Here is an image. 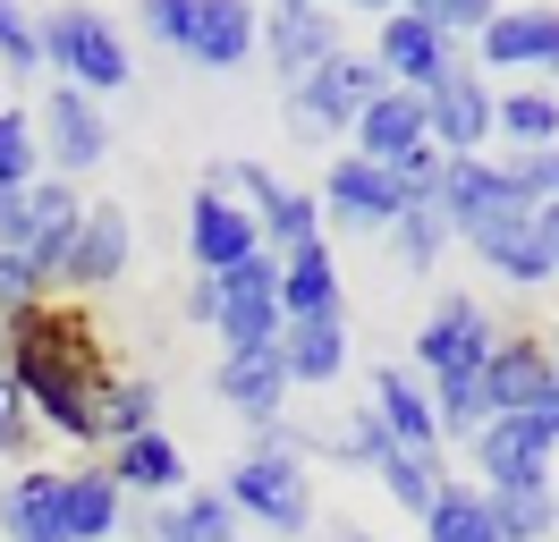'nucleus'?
Returning <instances> with one entry per match:
<instances>
[{
  "mask_svg": "<svg viewBox=\"0 0 559 542\" xmlns=\"http://www.w3.org/2000/svg\"><path fill=\"white\" fill-rule=\"evenodd\" d=\"M110 373H119V365L103 356V322H94V305L43 297L35 314L9 322V390L35 406V424L51 440L94 449V390H103Z\"/></svg>",
  "mask_w": 559,
  "mask_h": 542,
  "instance_id": "f257e3e1",
  "label": "nucleus"
},
{
  "mask_svg": "<svg viewBox=\"0 0 559 542\" xmlns=\"http://www.w3.org/2000/svg\"><path fill=\"white\" fill-rule=\"evenodd\" d=\"M35 43H43V68H51V85H76V94H119V85H136V43L119 17H103L94 0H51L35 17Z\"/></svg>",
  "mask_w": 559,
  "mask_h": 542,
  "instance_id": "f03ea898",
  "label": "nucleus"
},
{
  "mask_svg": "<svg viewBox=\"0 0 559 542\" xmlns=\"http://www.w3.org/2000/svg\"><path fill=\"white\" fill-rule=\"evenodd\" d=\"M221 492L238 508V526H263V534H280V542L314 534V467H306L272 424L246 440V458L221 474Z\"/></svg>",
  "mask_w": 559,
  "mask_h": 542,
  "instance_id": "7ed1b4c3",
  "label": "nucleus"
},
{
  "mask_svg": "<svg viewBox=\"0 0 559 542\" xmlns=\"http://www.w3.org/2000/svg\"><path fill=\"white\" fill-rule=\"evenodd\" d=\"M382 94V68L373 51H340V60H322L314 76H297L288 85V128L306 136V144H331V136H348L365 119V102Z\"/></svg>",
  "mask_w": 559,
  "mask_h": 542,
  "instance_id": "20e7f679",
  "label": "nucleus"
},
{
  "mask_svg": "<svg viewBox=\"0 0 559 542\" xmlns=\"http://www.w3.org/2000/svg\"><path fill=\"white\" fill-rule=\"evenodd\" d=\"M466 60L484 76H518V85L559 76V0H500V17L475 34Z\"/></svg>",
  "mask_w": 559,
  "mask_h": 542,
  "instance_id": "39448f33",
  "label": "nucleus"
},
{
  "mask_svg": "<svg viewBox=\"0 0 559 542\" xmlns=\"http://www.w3.org/2000/svg\"><path fill=\"white\" fill-rule=\"evenodd\" d=\"M128 263H136V212L128 203L94 196L85 203V221H76L69 255H60V280H51V297H103V288H119L128 280Z\"/></svg>",
  "mask_w": 559,
  "mask_h": 542,
  "instance_id": "423d86ee",
  "label": "nucleus"
},
{
  "mask_svg": "<svg viewBox=\"0 0 559 542\" xmlns=\"http://www.w3.org/2000/svg\"><path fill=\"white\" fill-rule=\"evenodd\" d=\"M204 331H221V347H263L280 339V255H246V263L204 280Z\"/></svg>",
  "mask_w": 559,
  "mask_h": 542,
  "instance_id": "0eeeda50",
  "label": "nucleus"
},
{
  "mask_svg": "<svg viewBox=\"0 0 559 542\" xmlns=\"http://www.w3.org/2000/svg\"><path fill=\"white\" fill-rule=\"evenodd\" d=\"M322 237H382L399 212H407V196H399V169L365 162V153H331V169H322Z\"/></svg>",
  "mask_w": 559,
  "mask_h": 542,
  "instance_id": "6e6552de",
  "label": "nucleus"
},
{
  "mask_svg": "<svg viewBox=\"0 0 559 542\" xmlns=\"http://www.w3.org/2000/svg\"><path fill=\"white\" fill-rule=\"evenodd\" d=\"M212 178L263 221V255H297V246H314V237H322V203L306 196V187H288L272 162H246V153H238V162H212Z\"/></svg>",
  "mask_w": 559,
  "mask_h": 542,
  "instance_id": "1a4fd4ad",
  "label": "nucleus"
},
{
  "mask_svg": "<svg viewBox=\"0 0 559 542\" xmlns=\"http://www.w3.org/2000/svg\"><path fill=\"white\" fill-rule=\"evenodd\" d=\"M35 136H43V169L69 178V187L110 162V110L94 94H76V85H51L35 102Z\"/></svg>",
  "mask_w": 559,
  "mask_h": 542,
  "instance_id": "9d476101",
  "label": "nucleus"
},
{
  "mask_svg": "<svg viewBox=\"0 0 559 542\" xmlns=\"http://www.w3.org/2000/svg\"><path fill=\"white\" fill-rule=\"evenodd\" d=\"M348 51V26H340V9L331 0H306V9H263V51L254 60L280 76V94L297 85V76H314L322 60H340Z\"/></svg>",
  "mask_w": 559,
  "mask_h": 542,
  "instance_id": "9b49d317",
  "label": "nucleus"
},
{
  "mask_svg": "<svg viewBox=\"0 0 559 542\" xmlns=\"http://www.w3.org/2000/svg\"><path fill=\"white\" fill-rule=\"evenodd\" d=\"M491 339H500V322L484 314V297H441L432 314L416 322V365L424 381H450V373H484Z\"/></svg>",
  "mask_w": 559,
  "mask_h": 542,
  "instance_id": "f8f14e48",
  "label": "nucleus"
},
{
  "mask_svg": "<svg viewBox=\"0 0 559 542\" xmlns=\"http://www.w3.org/2000/svg\"><path fill=\"white\" fill-rule=\"evenodd\" d=\"M551 458L559 440L534 424V415H491L484 433L466 440V467L484 492H525V483H551Z\"/></svg>",
  "mask_w": 559,
  "mask_h": 542,
  "instance_id": "ddd939ff",
  "label": "nucleus"
},
{
  "mask_svg": "<svg viewBox=\"0 0 559 542\" xmlns=\"http://www.w3.org/2000/svg\"><path fill=\"white\" fill-rule=\"evenodd\" d=\"M246 255H263V221H254L221 178H204V187L187 196V263H195V280L246 263Z\"/></svg>",
  "mask_w": 559,
  "mask_h": 542,
  "instance_id": "4468645a",
  "label": "nucleus"
},
{
  "mask_svg": "<svg viewBox=\"0 0 559 542\" xmlns=\"http://www.w3.org/2000/svg\"><path fill=\"white\" fill-rule=\"evenodd\" d=\"M457 60H466V51H457L450 34H432L424 17H407V9L373 17V68H382V85H399V94H432Z\"/></svg>",
  "mask_w": 559,
  "mask_h": 542,
  "instance_id": "2eb2a0df",
  "label": "nucleus"
},
{
  "mask_svg": "<svg viewBox=\"0 0 559 542\" xmlns=\"http://www.w3.org/2000/svg\"><path fill=\"white\" fill-rule=\"evenodd\" d=\"M491 94H500V85H491L484 68L457 60L450 76L424 94V136H432V153H450V162L457 153H484L491 144Z\"/></svg>",
  "mask_w": 559,
  "mask_h": 542,
  "instance_id": "dca6fc26",
  "label": "nucleus"
},
{
  "mask_svg": "<svg viewBox=\"0 0 559 542\" xmlns=\"http://www.w3.org/2000/svg\"><path fill=\"white\" fill-rule=\"evenodd\" d=\"M432 212L450 221V237H475L484 221H500V212H534V203H525L518 187H509V169L491 162V153H457V162H441Z\"/></svg>",
  "mask_w": 559,
  "mask_h": 542,
  "instance_id": "f3484780",
  "label": "nucleus"
},
{
  "mask_svg": "<svg viewBox=\"0 0 559 542\" xmlns=\"http://www.w3.org/2000/svg\"><path fill=\"white\" fill-rule=\"evenodd\" d=\"M288 390H297V381L280 365V339H263V347H221V365H212V399L229 406V415H246L254 433L288 415Z\"/></svg>",
  "mask_w": 559,
  "mask_h": 542,
  "instance_id": "a211bd4d",
  "label": "nucleus"
},
{
  "mask_svg": "<svg viewBox=\"0 0 559 542\" xmlns=\"http://www.w3.org/2000/svg\"><path fill=\"white\" fill-rule=\"evenodd\" d=\"M551 390H559V381H551V347H543L534 331H500V339H491V356H484L491 415H534Z\"/></svg>",
  "mask_w": 559,
  "mask_h": 542,
  "instance_id": "6ab92c4d",
  "label": "nucleus"
},
{
  "mask_svg": "<svg viewBox=\"0 0 559 542\" xmlns=\"http://www.w3.org/2000/svg\"><path fill=\"white\" fill-rule=\"evenodd\" d=\"M178 51H187L195 68H212V76H229V68H246L254 51H263V9H254V0H195Z\"/></svg>",
  "mask_w": 559,
  "mask_h": 542,
  "instance_id": "aec40b11",
  "label": "nucleus"
},
{
  "mask_svg": "<svg viewBox=\"0 0 559 542\" xmlns=\"http://www.w3.org/2000/svg\"><path fill=\"white\" fill-rule=\"evenodd\" d=\"M365 406H373V424L390 433V449H441V415H432V381H424V373L373 365Z\"/></svg>",
  "mask_w": 559,
  "mask_h": 542,
  "instance_id": "412c9836",
  "label": "nucleus"
},
{
  "mask_svg": "<svg viewBox=\"0 0 559 542\" xmlns=\"http://www.w3.org/2000/svg\"><path fill=\"white\" fill-rule=\"evenodd\" d=\"M322 314H348V271L331 255V237L280 255V322H322Z\"/></svg>",
  "mask_w": 559,
  "mask_h": 542,
  "instance_id": "4be33fe9",
  "label": "nucleus"
},
{
  "mask_svg": "<svg viewBox=\"0 0 559 542\" xmlns=\"http://www.w3.org/2000/svg\"><path fill=\"white\" fill-rule=\"evenodd\" d=\"M424 144V94H399V85H382V94L365 102V119L348 128V153H365V162H382V169H399V162H416Z\"/></svg>",
  "mask_w": 559,
  "mask_h": 542,
  "instance_id": "5701e85b",
  "label": "nucleus"
},
{
  "mask_svg": "<svg viewBox=\"0 0 559 542\" xmlns=\"http://www.w3.org/2000/svg\"><path fill=\"white\" fill-rule=\"evenodd\" d=\"M103 467H110V483H119L128 500H144V508H162V500H178V492H187V449H178L170 433L119 440V449H103Z\"/></svg>",
  "mask_w": 559,
  "mask_h": 542,
  "instance_id": "b1692460",
  "label": "nucleus"
},
{
  "mask_svg": "<svg viewBox=\"0 0 559 542\" xmlns=\"http://www.w3.org/2000/svg\"><path fill=\"white\" fill-rule=\"evenodd\" d=\"M466 246H475V263H484L500 288H551V255H543V237H534V212H500V221H484Z\"/></svg>",
  "mask_w": 559,
  "mask_h": 542,
  "instance_id": "393cba45",
  "label": "nucleus"
},
{
  "mask_svg": "<svg viewBox=\"0 0 559 542\" xmlns=\"http://www.w3.org/2000/svg\"><path fill=\"white\" fill-rule=\"evenodd\" d=\"M0 542H69L60 467H26V474L0 483Z\"/></svg>",
  "mask_w": 559,
  "mask_h": 542,
  "instance_id": "a878e982",
  "label": "nucleus"
},
{
  "mask_svg": "<svg viewBox=\"0 0 559 542\" xmlns=\"http://www.w3.org/2000/svg\"><path fill=\"white\" fill-rule=\"evenodd\" d=\"M144 542H238V508L221 483H187L178 500L144 508Z\"/></svg>",
  "mask_w": 559,
  "mask_h": 542,
  "instance_id": "bb28decb",
  "label": "nucleus"
},
{
  "mask_svg": "<svg viewBox=\"0 0 559 542\" xmlns=\"http://www.w3.org/2000/svg\"><path fill=\"white\" fill-rule=\"evenodd\" d=\"M280 365L297 390H331L348 373V314H322V322H280Z\"/></svg>",
  "mask_w": 559,
  "mask_h": 542,
  "instance_id": "cd10ccee",
  "label": "nucleus"
},
{
  "mask_svg": "<svg viewBox=\"0 0 559 542\" xmlns=\"http://www.w3.org/2000/svg\"><path fill=\"white\" fill-rule=\"evenodd\" d=\"M136 433H162V381L153 373H110L94 390V449H119Z\"/></svg>",
  "mask_w": 559,
  "mask_h": 542,
  "instance_id": "c85d7f7f",
  "label": "nucleus"
},
{
  "mask_svg": "<svg viewBox=\"0 0 559 542\" xmlns=\"http://www.w3.org/2000/svg\"><path fill=\"white\" fill-rule=\"evenodd\" d=\"M60 508H69V542H110L128 526V492L110 467H60Z\"/></svg>",
  "mask_w": 559,
  "mask_h": 542,
  "instance_id": "c756f323",
  "label": "nucleus"
},
{
  "mask_svg": "<svg viewBox=\"0 0 559 542\" xmlns=\"http://www.w3.org/2000/svg\"><path fill=\"white\" fill-rule=\"evenodd\" d=\"M491 136H500L509 153L559 144V94L551 85H500V94H491Z\"/></svg>",
  "mask_w": 559,
  "mask_h": 542,
  "instance_id": "7c9ffc66",
  "label": "nucleus"
},
{
  "mask_svg": "<svg viewBox=\"0 0 559 542\" xmlns=\"http://www.w3.org/2000/svg\"><path fill=\"white\" fill-rule=\"evenodd\" d=\"M416 534L424 542H500V534H491L484 483H475V474H450V483H441V500L416 517Z\"/></svg>",
  "mask_w": 559,
  "mask_h": 542,
  "instance_id": "2f4dec72",
  "label": "nucleus"
},
{
  "mask_svg": "<svg viewBox=\"0 0 559 542\" xmlns=\"http://www.w3.org/2000/svg\"><path fill=\"white\" fill-rule=\"evenodd\" d=\"M373 483L390 492L399 517H424V508L441 500V483H450V458H441V449H390L382 467H373Z\"/></svg>",
  "mask_w": 559,
  "mask_h": 542,
  "instance_id": "473e14b6",
  "label": "nucleus"
},
{
  "mask_svg": "<svg viewBox=\"0 0 559 542\" xmlns=\"http://www.w3.org/2000/svg\"><path fill=\"white\" fill-rule=\"evenodd\" d=\"M491 500V534L500 542H543L559 526V483H525V492H484Z\"/></svg>",
  "mask_w": 559,
  "mask_h": 542,
  "instance_id": "72a5a7b5",
  "label": "nucleus"
},
{
  "mask_svg": "<svg viewBox=\"0 0 559 542\" xmlns=\"http://www.w3.org/2000/svg\"><path fill=\"white\" fill-rule=\"evenodd\" d=\"M85 221V196H76L69 178H51L43 169L35 187H26V255H43V246H60V237Z\"/></svg>",
  "mask_w": 559,
  "mask_h": 542,
  "instance_id": "f704fd0d",
  "label": "nucleus"
},
{
  "mask_svg": "<svg viewBox=\"0 0 559 542\" xmlns=\"http://www.w3.org/2000/svg\"><path fill=\"white\" fill-rule=\"evenodd\" d=\"M382 237H390V255H399L407 271H441V255L457 246V237H450V221H441L432 203H407V212H399V221H390Z\"/></svg>",
  "mask_w": 559,
  "mask_h": 542,
  "instance_id": "c9c22d12",
  "label": "nucleus"
},
{
  "mask_svg": "<svg viewBox=\"0 0 559 542\" xmlns=\"http://www.w3.org/2000/svg\"><path fill=\"white\" fill-rule=\"evenodd\" d=\"M432 415H441V449H450V440H475L491 424L484 373H450V381H432Z\"/></svg>",
  "mask_w": 559,
  "mask_h": 542,
  "instance_id": "e433bc0d",
  "label": "nucleus"
},
{
  "mask_svg": "<svg viewBox=\"0 0 559 542\" xmlns=\"http://www.w3.org/2000/svg\"><path fill=\"white\" fill-rule=\"evenodd\" d=\"M43 178V136H35V110H0V187H35Z\"/></svg>",
  "mask_w": 559,
  "mask_h": 542,
  "instance_id": "4c0bfd02",
  "label": "nucleus"
},
{
  "mask_svg": "<svg viewBox=\"0 0 559 542\" xmlns=\"http://www.w3.org/2000/svg\"><path fill=\"white\" fill-rule=\"evenodd\" d=\"M399 9H407V17H424L432 34H450L457 51H475V34L500 17V0H399Z\"/></svg>",
  "mask_w": 559,
  "mask_h": 542,
  "instance_id": "58836bf2",
  "label": "nucleus"
},
{
  "mask_svg": "<svg viewBox=\"0 0 559 542\" xmlns=\"http://www.w3.org/2000/svg\"><path fill=\"white\" fill-rule=\"evenodd\" d=\"M0 68H9V76H35V68H43L35 9H26V0H0Z\"/></svg>",
  "mask_w": 559,
  "mask_h": 542,
  "instance_id": "ea45409f",
  "label": "nucleus"
},
{
  "mask_svg": "<svg viewBox=\"0 0 559 542\" xmlns=\"http://www.w3.org/2000/svg\"><path fill=\"white\" fill-rule=\"evenodd\" d=\"M500 169H509V187H518L525 203H559V144H543V153H500Z\"/></svg>",
  "mask_w": 559,
  "mask_h": 542,
  "instance_id": "a19ab883",
  "label": "nucleus"
},
{
  "mask_svg": "<svg viewBox=\"0 0 559 542\" xmlns=\"http://www.w3.org/2000/svg\"><path fill=\"white\" fill-rule=\"evenodd\" d=\"M43 297H51V288H43V271L26 263V255H9V246H0V322H17V314H35Z\"/></svg>",
  "mask_w": 559,
  "mask_h": 542,
  "instance_id": "79ce46f5",
  "label": "nucleus"
},
{
  "mask_svg": "<svg viewBox=\"0 0 559 542\" xmlns=\"http://www.w3.org/2000/svg\"><path fill=\"white\" fill-rule=\"evenodd\" d=\"M187 17H195V0H136V34H144V43H162V51L187 43Z\"/></svg>",
  "mask_w": 559,
  "mask_h": 542,
  "instance_id": "37998d69",
  "label": "nucleus"
},
{
  "mask_svg": "<svg viewBox=\"0 0 559 542\" xmlns=\"http://www.w3.org/2000/svg\"><path fill=\"white\" fill-rule=\"evenodd\" d=\"M35 406L17 399V390H0V458H26V449H35Z\"/></svg>",
  "mask_w": 559,
  "mask_h": 542,
  "instance_id": "c03bdc74",
  "label": "nucleus"
},
{
  "mask_svg": "<svg viewBox=\"0 0 559 542\" xmlns=\"http://www.w3.org/2000/svg\"><path fill=\"white\" fill-rule=\"evenodd\" d=\"M0 246L26 255V187H0Z\"/></svg>",
  "mask_w": 559,
  "mask_h": 542,
  "instance_id": "a18cd8bd",
  "label": "nucleus"
},
{
  "mask_svg": "<svg viewBox=\"0 0 559 542\" xmlns=\"http://www.w3.org/2000/svg\"><path fill=\"white\" fill-rule=\"evenodd\" d=\"M534 237H543V255H551V280H559V203H534Z\"/></svg>",
  "mask_w": 559,
  "mask_h": 542,
  "instance_id": "49530a36",
  "label": "nucleus"
},
{
  "mask_svg": "<svg viewBox=\"0 0 559 542\" xmlns=\"http://www.w3.org/2000/svg\"><path fill=\"white\" fill-rule=\"evenodd\" d=\"M331 9H348V17H390L399 0H331Z\"/></svg>",
  "mask_w": 559,
  "mask_h": 542,
  "instance_id": "de8ad7c7",
  "label": "nucleus"
},
{
  "mask_svg": "<svg viewBox=\"0 0 559 542\" xmlns=\"http://www.w3.org/2000/svg\"><path fill=\"white\" fill-rule=\"evenodd\" d=\"M534 424H543V433L559 440V390H551V399H543V406H534Z\"/></svg>",
  "mask_w": 559,
  "mask_h": 542,
  "instance_id": "09e8293b",
  "label": "nucleus"
},
{
  "mask_svg": "<svg viewBox=\"0 0 559 542\" xmlns=\"http://www.w3.org/2000/svg\"><path fill=\"white\" fill-rule=\"evenodd\" d=\"M0 390H9V322H0Z\"/></svg>",
  "mask_w": 559,
  "mask_h": 542,
  "instance_id": "8fccbe9b",
  "label": "nucleus"
},
{
  "mask_svg": "<svg viewBox=\"0 0 559 542\" xmlns=\"http://www.w3.org/2000/svg\"><path fill=\"white\" fill-rule=\"evenodd\" d=\"M543 347H551V381H559V322H551V339H543Z\"/></svg>",
  "mask_w": 559,
  "mask_h": 542,
  "instance_id": "3c124183",
  "label": "nucleus"
},
{
  "mask_svg": "<svg viewBox=\"0 0 559 542\" xmlns=\"http://www.w3.org/2000/svg\"><path fill=\"white\" fill-rule=\"evenodd\" d=\"M331 542H382V534H356V526H348V534H331Z\"/></svg>",
  "mask_w": 559,
  "mask_h": 542,
  "instance_id": "603ef678",
  "label": "nucleus"
},
{
  "mask_svg": "<svg viewBox=\"0 0 559 542\" xmlns=\"http://www.w3.org/2000/svg\"><path fill=\"white\" fill-rule=\"evenodd\" d=\"M272 9H306V0H272Z\"/></svg>",
  "mask_w": 559,
  "mask_h": 542,
  "instance_id": "864d4df0",
  "label": "nucleus"
}]
</instances>
